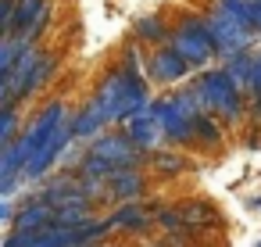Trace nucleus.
<instances>
[{"mask_svg":"<svg viewBox=\"0 0 261 247\" xmlns=\"http://www.w3.org/2000/svg\"><path fill=\"white\" fill-rule=\"evenodd\" d=\"M86 104L100 115L104 126H125L129 118H136L140 111H147L154 104L150 79L147 76H133L118 61H111L100 72V79H97V86H93Z\"/></svg>","mask_w":261,"mask_h":247,"instance_id":"nucleus-1","label":"nucleus"},{"mask_svg":"<svg viewBox=\"0 0 261 247\" xmlns=\"http://www.w3.org/2000/svg\"><path fill=\"white\" fill-rule=\"evenodd\" d=\"M190 83H193V90H197L204 111H211L225 129H240V126L247 122V115H250V101H247V97H250V93H247L222 65L200 68L197 79H190Z\"/></svg>","mask_w":261,"mask_h":247,"instance_id":"nucleus-2","label":"nucleus"},{"mask_svg":"<svg viewBox=\"0 0 261 247\" xmlns=\"http://www.w3.org/2000/svg\"><path fill=\"white\" fill-rule=\"evenodd\" d=\"M154 111H158V118L175 147H186V151L197 147V118L204 115V104H200L193 83L172 86L168 93L154 97Z\"/></svg>","mask_w":261,"mask_h":247,"instance_id":"nucleus-3","label":"nucleus"},{"mask_svg":"<svg viewBox=\"0 0 261 247\" xmlns=\"http://www.w3.org/2000/svg\"><path fill=\"white\" fill-rule=\"evenodd\" d=\"M168 43H172L190 65H193V72L211 68V61H218V51H215V40H211V29H207L204 11H193V8L175 11Z\"/></svg>","mask_w":261,"mask_h":247,"instance_id":"nucleus-4","label":"nucleus"},{"mask_svg":"<svg viewBox=\"0 0 261 247\" xmlns=\"http://www.w3.org/2000/svg\"><path fill=\"white\" fill-rule=\"evenodd\" d=\"M204 18H207V29H211V40H215V51H218V61L243 51V47H254L261 33H254L250 26H243L236 15H229L225 8H218L215 0L204 8Z\"/></svg>","mask_w":261,"mask_h":247,"instance_id":"nucleus-5","label":"nucleus"},{"mask_svg":"<svg viewBox=\"0 0 261 247\" xmlns=\"http://www.w3.org/2000/svg\"><path fill=\"white\" fill-rule=\"evenodd\" d=\"M86 151H93V154H100V158H108L115 165H125V168H147V161H150V154L129 136L125 126H111V129L97 133L86 143Z\"/></svg>","mask_w":261,"mask_h":247,"instance_id":"nucleus-6","label":"nucleus"},{"mask_svg":"<svg viewBox=\"0 0 261 247\" xmlns=\"http://www.w3.org/2000/svg\"><path fill=\"white\" fill-rule=\"evenodd\" d=\"M190 76H193V65L172 43H158L147 51V79L154 86H182Z\"/></svg>","mask_w":261,"mask_h":247,"instance_id":"nucleus-7","label":"nucleus"},{"mask_svg":"<svg viewBox=\"0 0 261 247\" xmlns=\"http://www.w3.org/2000/svg\"><path fill=\"white\" fill-rule=\"evenodd\" d=\"M150 168H115L104 179V208L125 204V201H143L150 190Z\"/></svg>","mask_w":261,"mask_h":247,"instance_id":"nucleus-8","label":"nucleus"},{"mask_svg":"<svg viewBox=\"0 0 261 247\" xmlns=\"http://www.w3.org/2000/svg\"><path fill=\"white\" fill-rule=\"evenodd\" d=\"M179 211H182L186 229H193L200 240H211V236L225 233V218H222L218 204L207 201V197H186V201H179Z\"/></svg>","mask_w":261,"mask_h":247,"instance_id":"nucleus-9","label":"nucleus"},{"mask_svg":"<svg viewBox=\"0 0 261 247\" xmlns=\"http://www.w3.org/2000/svg\"><path fill=\"white\" fill-rule=\"evenodd\" d=\"M154 211H158V204L125 201V204H115V208L108 211V218H111V226H115L122 236H150V233L158 229Z\"/></svg>","mask_w":261,"mask_h":247,"instance_id":"nucleus-10","label":"nucleus"},{"mask_svg":"<svg viewBox=\"0 0 261 247\" xmlns=\"http://www.w3.org/2000/svg\"><path fill=\"white\" fill-rule=\"evenodd\" d=\"M79 226H47V229H33V233L8 229L4 247H75L79 243Z\"/></svg>","mask_w":261,"mask_h":247,"instance_id":"nucleus-11","label":"nucleus"},{"mask_svg":"<svg viewBox=\"0 0 261 247\" xmlns=\"http://www.w3.org/2000/svg\"><path fill=\"white\" fill-rule=\"evenodd\" d=\"M150 176L161 179V183H172L179 176H186L193 168V158L186 154V147H175V143H165L158 151H150V161H147Z\"/></svg>","mask_w":261,"mask_h":247,"instance_id":"nucleus-12","label":"nucleus"},{"mask_svg":"<svg viewBox=\"0 0 261 247\" xmlns=\"http://www.w3.org/2000/svg\"><path fill=\"white\" fill-rule=\"evenodd\" d=\"M54 222H58V208H54L50 201H43V197L29 193V197L18 204V215H15V222H11L8 229L33 233V229H47V226H54Z\"/></svg>","mask_w":261,"mask_h":247,"instance_id":"nucleus-13","label":"nucleus"},{"mask_svg":"<svg viewBox=\"0 0 261 247\" xmlns=\"http://www.w3.org/2000/svg\"><path fill=\"white\" fill-rule=\"evenodd\" d=\"M125 129H129V136H133L147 154L158 151V147H165V143H172L168 133H165V126H161V118H158V111H154V104H150L147 111H140L136 118H129Z\"/></svg>","mask_w":261,"mask_h":247,"instance_id":"nucleus-14","label":"nucleus"},{"mask_svg":"<svg viewBox=\"0 0 261 247\" xmlns=\"http://www.w3.org/2000/svg\"><path fill=\"white\" fill-rule=\"evenodd\" d=\"M129 36L140 43V47H158V43H168V36H172V22L165 18V15H140L136 22H133V29H129Z\"/></svg>","mask_w":261,"mask_h":247,"instance_id":"nucleus-15","label":"nucleus"},{"mask_svg":"<svg viewBox=\"0 0 261 247\" xmlns=\"http://www.w3.org/2000/svg\"><path fill=\"white\" fill-rule=\"evenodd\" d=\"M58 68H61V54L58 51H47L43 54V61L33 68V76H29V83H25V90H22V104H29V101H36L50 83H54V76H58Z\"/></svg>","mask_w":261,"mask_h":247,"instance_id":"nucleus-16","label":"nucleus"},{"mask_svg":"<svg viewBox=\"0 0 261 247\" xmlns=\"http://www.w3.org/2000/svg\"><path fill=\"white\" fill-rule=\"evenodd\" d=\"M68 126H72V133H75V140H79V143H90V140H93L97 133L111 129V126H104V122H100V115H97V111H93V108H90L86 101H83V104H79V108L72 111Z\"/></svg>","mask_w":261,"mask_h":247,"instance_id":"nucleus-17","label":"nucleus"},{"mask_svg":"<svg viewBox=\"0 0 261 247\" xmlns=\"http://www.w3.org/2000/svg\"><path fill=\"white\" fill-rule=\"evenodd\" d=\"M254 61H257V51L254 47H243V51H236V54H229V58H222V68L250 93V79H254Z\"/></svg>","mask_w":261,"mask_h":247,"instance_id":"nucleus-18","label":"nucleus"},{"mask_svg":"<svg viewBox=\"0 0 261 247\" xmlns=\"http://www.w3.org/2000/svg\"><path fill=\"white\" fill-rule=\"evenodd\" d=\"M22 133V108H0V147L15 143Z\"/></svg>","mask_w":261,"mask_h":247,"instance_id":"nucleus-19","label":"nucleus"},{"mask_svg":"<svg viewBox=\"0 0 261 247\" xmlns=\"http://www.w3.org/2000/svg\"><path fill=\"white\" fill-rule=\"evenodd\" d=\"M154 222H158V233H175V229H186L179 204H158V211H154Z\"/></svg>","mask_w":261,"mask_h":247,"instance_id":"nucleus-20","label":"nucleus"},{"mask_svg":"<svg viewBox=\"0 0 261 247\" xmlns=\"http://www.w3.org/2000/svg\"><path fill=\"white\" fill-rule=\"evenodd\" d=\"M25 47L29 43H22L18 36H0V72H11L18 65V58H22Z\"/></svg>","mask_w":261,"mask_h":247,"instance_id":"nucleus-21","label":"nucleus"},{"mask_svg":"<svg viewBox=\"0 0 261 247\" xmlns=\"http://www.w3.org/2000/svg\"><path fill=\"white\" fill-rule=\"evenodd\" d=\"M15 215H18V204H15V197H0V222H15Z\"/></svg>","mask_w":261,"mask_h":247,"instance_id":"nucleus-22","label":"nucleus"},{"mask_svg":"<svg viewBox=\"0 0 261 247\" xmlns=\"http://www.w3.org/2000/svg\"><path fill=\"white\" fill-rule=\"evenodd\" d=\"M250 97H261V51H257V61H254V79H250Z\"/></svg>","mask_w":261,"mask_h":247,"instance_id":"nucleus-23","label":"nucleus"},{"mask_svg":"<svg viewBox=\"0 0 261 247\" xmlns=\"http://www.w3.org/2000/svg\"><path fill=\"white\" fill-rule=\"evenodd\" d=\"M247 208H250V211H254V208H261V193H257V197H247Z\"/></svg>","mask_w":261,"mask_h":247,"instance_id":"nucleus-24","label":"nucleus"},{"mask_svg":"<svg viewBox=\"0 0 261 247\" xmlns=\"http://www.w3.org/2000/svg\"><path fill=\"white\" fill-rule=\"evenodd\" d=\"M90 247H111V243H104V240H100V243H90Z\"/></svg>","mask_w":261,"mask_h":247,"instance_id":"nucleus-25","label":"nucleus"},{"mask_svg":"<svg viewBox=\"0 0 261 247\" xmlns=\"http://www.w3.org/2000/svg\"><path fill=\"white\" fill-rule=\"evenodd\" d=\"M150 247H165V243H161V240H158V243H150Z\"/></svg>","mask_w":261,"mask_h":247,"instance_id":"nucleus-26","label":"nucleus"},{"mask_svg":"<svg viewBox=\"0 0 261 247\" xmlns=\"http://www.w3.org/2000/svg\"><path fill=\"white\" fill-rule=\"evenodd\" d=\"M254 247H261V240H257V243H254Z\"/></svg>","mask_w":261,"mask_h":247,"instance_id":"nucleus-27","label":"nucleus"}]
</instances>
